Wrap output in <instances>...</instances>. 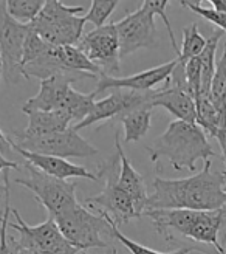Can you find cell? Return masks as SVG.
Wrapping results in <instances>:
<instances>
[{
	"instance_id": "3",
	"label": "cell",
	"mask_w": 226,
	"mask_h": 254,
	"mask_svg": "<svg viewBox=\"0 0 226 254\" xmlns=\"http://www.w3.org/2000/svg\"><path fill=\"white\" fill-rule=\"evenodd\" d=\"M82 6H67L59 0H47L45 6L28 27L55 47L78 45L84 36L85 17H79Z\"/></svg>"
},
{
	"instance_id": "2",
	"label": "cell",
	"mask_w": 226,
	"mask_h": 254,
	"mask_svg": "<svg viewBox=\"0 0 226 254\" xmlns=\"http://www.w3.org/2000/svg\"><path fill=\"white\" fill-rule=\"evenodd\" d=\"M146 150L154 163L166 158L175 171H195L198 160L208 161L216 157L206 133L200 126L175 120L165 133L155 138L152 146H146Z\"/></svg>"
},
{
	"instance_id": "29",
	"label": "cell",
	"mask_w": 226,
	"mask_h": 254,
	"mask_svg": "<svg viewBox=\"0 0 226 254\" xmlns=\"http://www.w3.org/2000/svg\"><path fill=\"white\" fill-rule=\"evenodd\" d=\"M170 2H168V0H146V2H143L141 5L146 6L150 12H154V16H160L163 23L166 25V30L169 33V37H170V44H172V48L175 50V53H180V48L177 45V41H175V34H173V30H172V25L166 16V8Z\"/></svg>"
},
{
	"instance_id": "28",
	"label": "cell",
	"mask_w": 226,
	"mask_h": 254,
	"mask_svg": "<svg viewBox=\"0 0 226 254\" xmlns=\"http://www.w3.org/2000/svg\"><path fill=\"white\" fill-rule=\"evenodd\" d=\"M52 47V44L45 42L39 34H36L31 28L27 36V41H25V48H23V67L27 64L33 62L39 56H42L47 50Z\"/></svg>"
},
{
	"instance_id": "15",
	"label": "cell",
	"mask_w": 226,
	"mask_h": 254,
	"mask_svg": "<svg viewBox=\"0 0 226 254\" xmlns=\"http://www.w3.org/2000/svg\"><path fill=\"white\" fill-rule=\"evenodd\" d=\"M12 150H16L17 154H20L25 160H27L30 164L36 169H39L41 172L56 177V179L60 180H67V179H87L92 182H99V177L95 175L93 172H90L89 169H85L79 164H73L64 158L59 157H50V155H41V154H34V152H28L23 150L22 147H19L12 139H9Z\"/></svg>"
},
{
	"instance_id": "5",
	"label": "cell",
	"mask_w": 226,
	"mask_h": 254,
	"mask_svg": "<svg viewBox=\"0 0 226 254\" xmlns=\"http://www.w3.org/2000/svg\"><path fill=\"white\" fill-rule=\"evenodd\" d=\"M119 171H121V158L116 150L115 155L99 166V172H98L99 180H101V177H104L103 190L98 195L85 200V206L95 208L98 209V212L107 214L115 222L116 226L129 223L133 219H140V215L136 214L132 198L119 186Z\"/></svg>"
},
{
	"instance_id": "37",
	"label": "cell",
	"mask_w": 226,
	"mask_h": 254,
	"mask_svg": "<svg viewBox=\"0 0 226 254\" xmlns=\"http://www.w3.org/2000/svg\"><path fill=\"white\" fill-rule=\"evenodd\" d=\"M225 251H226V244H225Z\"/></svg>"
},
{
	"instance_id": "17",
	"label": "cell",
	"mask_w": 226,
	"mask_h": 254,
	"mask_svg": "<svg viewBox=\"0 0 226 254\" xmlns=\"http://www.w3.org/2000/svg\"><path fill=\"white\" fill-rule=\"evenodd\" d=\"M115 146L121 158V171H119V186L122 188V190L127 194L136 209V214L143 217V214L146 212L147 208V190H146V185H144V179L141 177V174L135 171V168L132 166V163L129 161V158L125 157L122 146H121V139H119V133L115 135Z\"/></svg>"
},
{
	"instance_id": "31",
	"label": "cell",
	"mask_w": 226,
	"mask_h": 254,
	"mask_svg": "<svg viewBox=\"0 0 226 254\" xmlns=\"http://www.w3.org/2000/svg\"><path fill=\"white\" fill-rule=\"evenodd\" d=\"M11 143H9V139L2 133V130H0V172L2 171H9V169H20L19 166V163L17 161H11L5 157V154L8 150H11ZM5 189L6 186L0 183V194H3L5 192Z\"/></svg>"
},
{
	"instance_id": "35",
	"label": "cell",
	"mask_w": 226,
	"mask_h": 254,
	"mask_svg": "<svg viewBox=\"0 0 226 254\" xmlns=\"http://www.w3.org/2000/svg\"><path fill=\"white\" fill-rule=\"evenodd\" d=\"M81 254H89V253L82 251ZM104 254H118V250H116L115 247H109V248H106V253H104Z\"/></svg>"
},
{
	"instance_id": "14",
	"label": "cell",
	"mask_w": 226,
	"mask_h": 254,
	"mask_svg": "<svg viewBox=\"0 0 226 254\" xmlns=\"http://www.w3.org/2000/svg\"><path fill=\"white\" fill-rule=\"evenodd\" d=\"M82 81L78 76L70 74H57L53 78H48L45 81H41L39 93L30 98L27 103L22 106V112L28 113L34 110L42 112H59L62 104L71 90V84Z\"/></svg>"
},
{
	"instance_id": "33",
	"label": "cell",
	"mask_w": 226,
	"mask_h": 254,
	"mask_svg": "<svg viewBox=\"0 0 226 254\" xmlns=\"http://www.w3.org/2000/svg\"><path fill=\"white\" fill-rule=\"evenodd\" d=\"M216 139L219 141V146L223 152V157H225V163H226V129H220L216 135Z\"/></svg>"
},
{
	"instance_id": "23",
	"label": "cell",
	"mask_w": 226,
	"mask_h": 254,
	"mask_svg": "<svg viewBox=\"0 0 226 254\" xmlns=\"http://www.w3.org/2000/svg\"><path fill=\"white\" fill-rule=\"evenodd\" d=\"M208 39L203 37L198 31V25L192 23L189 27H186L183 30V45L178 53V61L183 65H186L187 61H191L192 58H197L202 55V52L206 47Z\"/></svg>"
},
{
	"instance_id": "13",
	"label": "cell",
	"mask_w": 226,
	"mask_h": 254,
	"mask_svg": "<svg viewBox=\"0 0 226 254\" xmlns=\"http://www.w3.org/2000/svg\"><path fill=\"white\" fill-rule=\"evenodd\" d=\"M178 59L175 58L163 65H158L155 68L144 70L141 73H136L125 78H113V76H101L98 79V85L93 90L95 95H99L106 90H129V92H140L146 93L150 92L154 87H157L161 82H168L170 76L177 67Z\"/></svg>"
},
{
	"instance_id": "26",
	"label": "cell",
	"mask_w": 226,
	"mask_h": 254,
	"mask_svg": "<svg viewBox=\"0 0 226 254\" xmlns=\"http://www.w3.org/2000/svg\"><path fill=\"white\" fill-rule=\"evenodd\" d=\"M116 0H93L92 6L87 12L85 22H90L95 25V28H101L106 25V20L113 14V11L118 8Z\"/></svg>"
},
{
	"instance_id": "4",
	"label": "cell",
	"mask_w": 226,
	"mask_h": 254,
	"mask_svg": "<svg viewBox=\"0 0 226 254\" xmlns=\"http://www.w3.org/2000/svg\"><path fill=\"white\" fill-rule=\"evenodd\" d=\"M67 242L81 253L92 248H109L107 239H113L106 214H93L81 203L71 211L55 219Z\"/></svg>"
},
{
	"instance_id": "27",
	"label": "cell",
	"mask_w": 226,
	"mask_h": 254,
	"mask_svg": "<svg viewBox=\"0 0 226 254\" xmlns=\"http://www.w3.org/2000/svg\"><path fill=\"white\" fill-rule=\"evenodd\" d=\"M225 88H226V42L223 47V55L216 64V73H214V79H212V85H211V96L222 110H226V107L222 104Z\"/></svg>"
},
{
	"instance_id": "1",
	"label": "cell",
	"mask_w": 226,
	"mask_h": 254,
	"mask_svg": "<svg viewBox=\"0 0 226 254\" xmlns=\"http://www.w3.org/2000/svg\"><path fill=\"white\" fill-rule=\"evenodd\" d=\"M211 166L208 160L198 174L178 180L155 177L146 211H217L226 206V172H212Z\"/></svg>"
},
{
	"instance_id": "34",
	"label": "cell",
	"mask_w": 226,
	"mask_h": 254,
	"mask_svg": "<svg viewBox=\"0 0 226 254\" xmlns=\"http://www.w3.org/2000/svg\"><path fill=\"white\" fill-rule=\"evenodd\" d=\"M209 3L219 14H226V0H209Z\"/></svg>"
},
{
	"instance_id": "30",
	"label": "cell",
	"mask_w": 226,
	"mask_h": 254,
	"mask_svg": "<svg viewBox=\"0 0 226 254\" xmlns=\"http://www.w3.org/2000/svg\"><path fill=\"white\" fill-rule=\"evenodd\" d=\"M181 6L189 8L191 11H194L195 14H198L200 17H203L206 20H209L211 23H214L216 27H219V30H222L223 33H226V14H219L214 9L209 8H203L200 5V2H187V0H181L178 2Z\"/></svg>"
},
{
	"instance_id": "8",
	"label": "cell",
	"mask_w": 226,
	"mask_h": 254,
	"mask_svg": "<svg viewBox=\"0 0 226 254\" xmlns=\"http://www.w3.org/2000/svg\"><path fill=\"white\" fill-rule=\"evenodd\" d=\"M14 141V139H12ZM19 147L28 152L50 157L59 158H89L98 155V149L92 146L87 139H84L79 132H76L70 127L64 132H57L45 136H37L30 139H22V141H14Z\"/></svg>"
},
{
	"instance_id": "6",
	"label": "cell",
	"mask_w": 226,
	"mask_h": 254,
	"mask_svg": "<svg viewBox=\"0 0 226 254\" xmlns=\"http://www.w3.org/2000/svg\"><path fill=\"white\" fill-rule=\"evenodd\" d=\"M23 171L27 175H23V179H16L14 182L30 189L52 219H57L79 205L76 198V183L47 175L28 161L25 163Z\"/></svg>"
},
{
	"instance_id": "22",
	"label": "cell",
	"mask_w": 226,
	"mask_h": 254,
	"mask_svg": "<svg viewBox=\"0 0 226 254\" xmlns=\"http://www.w3.org/2000/svg\"><path fill=\"white\" fill-rule=\"evenodd\" d=\"M5 9L16 22L30 25L45 6V0H6Z\"/></svg>"
},
{
	"instance_id": "16",
	"label": "cell",
	"mask_w": 226,
	"mask_h": 254,
	"mask_svg": "<svg viewBox=\"0 0 226 254\" xmlns=\"http://www.w3.org/2000/svg\"><path fill=\"white\" fill-rule=\"evenodd\" d=\"M150 107H163L180 121L197 124V107L195 99L187 90V87L173 85L168 81V85L161 90H152L150 95Z\"/></svg>"
},
{
	"instance_id": "32",
	"label": "cell",
	"mask_w": 226,
	"mask_h": 254,
	"mask_svg": "<svg viewBox=\"0 0 226 254\" xmlns=\"http://www.w3.org/2000/svg\"><path fill=\"white\" fill-rule=\"evenodd\" d=\"M81 253L78 248L74 247H67L65 250H60V251H55V253H41V251H33V250H20L19 254H78Z\"/></svg>"
},
{
	"instance_id": "36",
	"label": "cell",
	"mask_w": 226,
	"mask_h": 254,
	"mask_svg": "<svg viewBox=\"0 0 226 254\" xmlns=\"http://www.w3.org/2000/svg\"><path fill=\"white\" fill-rule=\"evenodd\" d=\"M0 76H2V58H0Z\"/></svg>"
},
{
	"instance_id": "11",
	"label": "cell",
	"mask_w": 226,
	"mask_h": 254,
	"mask_svg": "<svg viewBox=\"0 0 226 254\" xmlns=\"http://www.w3.org/2000/svg\"><path fill=\"white\" fill-rule=\"evenodd\" d=\"M12 214H14L16 222H9V228L16 230L20 234L19 237H16L19 250L55 253L70 247L65 237L62 236L55 219L48 217L45 222L31 226L23 222V219L16 209H12Z\"/></svg>"
},
{
	"instance_id": "12",
	"label": "cell",
	"mask_w": 226,
	"mask_h": 254,
	"mask_svg": "<svg viewBox=\"0 0 226 254\" xmlns=\"http://www.w3.org/2000/svg\"><path fill=\"white\" fill-rule=\"evenodd\" d=\"M150 95H152V90L146 92V93L129 92V90L127 92H121V90L113 92L109 96H106L104 99L95 101V106H93L92 112L89 113V117L82 120L79 124L74 126L73 129L79 132V130L85 129V127L99 124L106 120H112V118L119 120L121 117L125 115V113H129L138 107H144V106L150 107Z\"/></svg>"
},
{
	"instance_id": "9",
	"label": "cell",
	"mask_w": 226,
	"mask_h": 254,
	"mask_svg": "<svg viewBox=\"0 0 226 254\" xmlns=\"http://www.w3.org/2000/svg\"><path fill=\"white\" fill-rule=\"evenodd\" d=\"M82 50L96 67L101 68L104 76H112L121 70V48L116 25L110 23L101 28H95L85 33L79 44L76 45Z\"/></svg>"
},
{
	"instance_id": "21",
	"label": "cell",
	"mask_w": 226,
	"mask_h": 254,
	"mask_svg": "<svg viewBox=\"0 0 226 254\" xmlns=\"http://www.w3.org/2000/svg\"><path fill=\"white\" fill-rule=\"evenodd\" d=\"M95 93H81L76 92L71 87V90L68 92L64 104H62L59 112H64L65 115L71 120V123L76 121V124H79L82 120H85L89 117V113L92 112L93 106H95Z\"/></svg>"
},
{
	"instance_id": "20",
	"label": "cell",
	"mask_w": 226,
	"mask_h": 254,
	"mask_svg": "<svg viewBox=\"0 0 226 254\" xmlns=\"http://www.w3.org/2000/svg\"><path fill=\"white\" fill-rule=\"evenodd\" d=\"M223 34L225 33L222 30H217L212 33L206 42L205 50L202 52V55L198 56L200 64H202V92H200V95H211V85H212V79H214V73H216L217 45H219V41L222 39Z\"/></svg>"
},
{
	"instance_id": "18",
	"label": "cell",
	"mask_w": 226,
	"mask_h": 254,
	"mask_svg": "<svg viewBox=\"0 0 226 254\" xmlns=\"http://www.w3.org/2000/svg\"><path fill=\"white\" fill-rule=\"evenodd\" d=\"M28 126L23 132H14L16 141L30 139L37 136H45L70 129L71 120L64 112H42L34 110L28 112Z\"/></svg>"
},
{
	"instance_id": "25",
	"label": "cell",
	"mask_w": 226,
	"mask_h": 254,
	"mask_svg": "<svg viewBox=\"0 0 226 254\" xmlns=\"http://www.w3.org/2000/svg\"><path fill=\"white\" fill-rule=\"evenodd\" d=\"M101 214H104V212H101ZM106 217H107V220H109V223H110L113 239L119 240V242H121L125 248H127L132 254H189V253H192V251H200L198 248H194V247L178 248V250L170 251V253H161V251H157V250H152V248H147V247H144V245H141V244L135 242V240L129 239L127 236H124V234L121 233V230H119V226H116L115 222H113L107 214H106Z\"/></svg>"
},
{
	"instance_id": "10",
	"label": "cell",
	"mask_w": 226,
	"mask_h": 254,
	"mask_svg": "<svg viewBox=\"0 0 226 254\" xmlns=\"http://www.w3.org/2000/svg\"><path fill=\"white\" fill-rule=\"evenodd\" d=\"M115 25L119 37L121 59L133 55L140 48L152 47L157 42L155 16L143 5Z\"/></svg>"
},
{
	"instance_id": "7",
	"label": "cell",
	"mask_w": 226,
	"mask_h": 254,
	"mask_svg": "<svg viewBox=\"0 0 226 254\" xmlns=\"http://www.w3.org/2000/svg\"><path fill=\"white\" fill-rule=\"evenodd\" d=\"M30 33L28 25L12 19L5 3H0V58H2V78L6 84H19L25 79L23 48Z\"/></svg>"
},
{
	"instance_id": "19",
	"label": "cell",
	"mask_w": 226,
	"mask_h": 254,
	"mask_svg": "<svg viewBox=\"0 0 226 254\" xmlns=\"http://www.w3.org/2000/svg\"><path fill=\"white\" fill-rule=\"evenodd\" d=\"M150 120H152V109L149 106L138 107L121 117L119 121L124 127V143L130 144L143 139L150 129Z\"/></svg>"
},
{
	"instance_id": "24",
	"label": "cell",
	"mask_w": 226,
	"mask_h": 254,
	"mask_svg": "<svg viewBox=\"0 0 226 254\" xmlns=\"http://www.w3.org/2000/svg\"><path fill=\"white\" fill-rule=\"evenodd\" d=\"M5 212L3 217L0 220V254H19V245L16 242V237L8 236V228H9V215L12 212L9 206V175L8 171L5 172Z\"/></svg>"
}]
</instances>
